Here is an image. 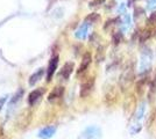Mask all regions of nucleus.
<instances>
[{"instance_id":"f3484780","label":"nucleus","mask_w":156,"mask_h":139,"mask_svg":"<svg viewBox=\"0 0 156 139\" xmlns=\"http://www.w3.org/2000/svg\"><path fill=\"white\" fill-rule=\"evenodd\" d=\"M149 36H150V31H149V30H144V31L141 34V38H140V42H141V43H143L144 41L149 38Z\"/></svg>"},{"instance_id":"423d86ee","label":"nucleus","mask_w":156,"mask_h":139,"mask_svg":"<svg viewBox=\"0 0 156 139\" xmlns=\"http://www.w3.org/2000/svg\"><path fill=\"white\" fill-rule=\"evenodd\" d=\"M64 94V87L62 86H57L52 89L51 92L49 93L48 95V101L49 102H55L56 100H59Z\"/></svg>"},{"instance_id":"4468645a","label":"nucleus","mask_w":156,"mask_h":139,"mask_svg":"<svg viewBox=\"0 0 156 139\" xmlns=\"http://www.w3.org/2000/svg\"><path fill=\"white\" fill-rule=\"evenodd\" d=\"M22 95H23V91H22V89H20L19 92L16 93V94L13 96V99H12V101H11V106H14V104H15V103L21 99V96H22Z\"/></svg>"},{"instance_id":"9b49d317","label":"nucleus","mask_w":156,"mask_h":139,"mask_svg":"<svg viewBox=\"0 0 156 139\" xmlns=\"http://www.w3.org/2000/svg\"><path fill=\"white\" fill-rule=\"evenodd\" d=\"M89 26H90V25H89L87 22H85L84 25H82V26L79 27V29L76 31V37H77V38H79V40H84L85 37L87 36Z\"/></svg>"},{"instance_id":"f03ea898","label":"nucleus","mask_w":156,"mask_h":139,"mask_svg":"<svg viewBox=\"0 0 156 139\" xmlns=\"http://www.w3.org/2000/svg\"><path fill=\"white\" fill-rule=\"evenodd\" d=\"M44 92H46L44 88H39V89H34L33 92L29 93V95H28V104L29 106H35L41 100V98L43 96Z\"/></svg>"},{"instance_id":"f257e3e1","label":"nucleus","mask_w":156,"mask_h":139,"mask_svg":"<svg viewBox=\"0 0 156 139\" xmlns=\"http://www.w3.org/2000/svg\"><path fill=\"white\" fill-rule=\"evenodd\" d=\"M134 78H135L134 65L130 64V65H128V66L125 68V71L122 72L121 77H120V80H119L120 88H121L122 91H126V89L130 86V84L134 81Z\"/></svg>"},{"instance_id":"b1692460","label":"nucleus","mask_w":156,"mask_h":139,"mask_svg":"<svg viewBox=\"0 0 156 139\" xmlns=\"http://www.w3.org/2000/svg\"><path fill=\"white\" fill-rule=\"evenodd\" d=\"M125 11V4H121V6L119 8V12H124Z\"/></svg>"},{"instance_id":"ddd939ff","label":"nucleus","mask_w":156,"mask_h":139,"mask_svg":"<svg viewBox=\"0 0 156 139\" xmlns=\"http://www.w3.org/2000/svg\"><path fill=\"white\" fill-rule=\"evenodd\" d=\"M121 41H122V33L121 31H117V33L113 34V36H112L113 44H119Z\"/></svg>"},{"instance_id":"6ab92c4d","label":"nucleus","mask_w":156,"mask_h":139,"mask_svg":"<svg viewBox=\"0 0 156 139\" xmlns=\"http://www.w3.org/2000/svg\"><path fill=\"white\" fill-rule=\"evenodd\" d=\"M124 25H125V28L126 29H128L130 26V16L128 15V14H126L124 18Z\"/></svg>"},{"instance_id":"20e7f679","label":"nucleus","mask_w":156,"mask_h":139,"mask_svg":"<svg viewBox=\"0 0 156 139\" xmlns=\"http://www.w3.org/2000/svg\"><path fill=\"white\" fill-rule=\"evenodd\" d=\"M93 87H94V79L90 78V79L86 80L84 84L82 85V87H80V93H79L80 98H86L87 95H90V93L92 92Z\"/></svg>"},{"instance_id":"0eeeda50","label":"nucleus","mask_w":156,"mask_h":139,"mask_svg":"<svg viewBox=\"0 0 156 139\" xmlns=\"http://www.w3.org/2000/svg\"><path fill=\"white\" fill-rule=\"evenodd\" d=\"M73 68H75V64H73L72 61H68V63H65L64 65H63L62 70H61V72H59V75H61L64 80H68L69 78H70V75H71Z\"/></svg>"},{"instance_id":"6e6552de","label":"nucleus","mask_w":156,"mask_h":139,"mask_svg":"<svg viewBox=\"0 0 156 139\" xmlns=\"http://www.w3.org/2000/svg\"><path fill=\"white\" fill-rule=\"evenodd\" d=\"M91 60H92L91 53L86 52L84 56H83V58H82V63H80V65H79V68H78L77 74H82V73H84L85 71L87 70V67L90 66Z\"/></svg>"},{"instance_id":"5701e85b","label":"nucleus","mask_w":156,"mask_h":139,"mask_svg":"<svg viewBox=\"0 0 156 139\" xmlns=\"http://www.w3.org/2000/svg\"><path fill=\"white\" fill-rule=\"evenodd\" d=\"M139 0H128V2H127V6H133V4L134 2H136Z\"/></svg>"},{"instance_id":"1a4fd4ad","label":"nucleus","mask_w":156,"mask_h":139,"mask_svg":"<svg viewBox=\"0 0 156 139\" xmlns=\"http://www.w3.org/2000/svg\"><path fill=\"white\" fill-rule=\"evenodd\" d=\"M56 130H57L56 126H47V127H43V129L39 132L37 137H39V138H42V139L51 138L52 136L55 134V132H56Z\"/></svg>"},{"instance_id":"7ed1b4c3","label":"nucleus","mask_w":156,"mask_h":139,"mask_svg":"<svg viewBox=\"0 0 156 139\" xmlns=\"http://www.w3.org/2000/svg\"><path fill=\"white\" fill-rule=\"evenodd\" d=\"M58 56H54L50 61H49V64H48V68H47V81L49 82L50 80H51L52 75L55 74L56 72V70H57V65H58Z\"/></svg>"},{"instance_id":"a211bd4d","label":"nucleus","mask_w":156,"mask_h":139,"mask_svg":"<svg viewBox=\"0 0 156 139\" xmlns=\"http://www.w3.org/2000/svg\"><path fill=\"white\" fill-rule=\"evenodd\" d=\"M105 2V0H93L90 2V7H99Z\"/></svg>"},{"instance_id":"4be33fe9","label":"nucleus","mask_w":156,"mask_h":139,"mask_svg":"<svg viewBox=\"0 0 156 139\" xmlns=\"http://www.w3.org/2000/svg\"><path fill=\"white\" fill-rule=\"evenodd\" d=\"M7 101V96L5 98H0V111H1V109H2V107L5 104V102Z\"/></svg>"},{"instance_id":"aec40b11","label":"nucleus","mask_w":156,"mask_h":139,"mask_svg":"<svg viewBox=\"0 0 156 139\" xmlns=\"http://www.w3.org/2000/svg\"><path fill=\"white\" fill-rule=\"evenodd\" d=\"M148 23H149V25L156 23V12H153V13L150 14V16L148 18Z\"/></svg>"},{"instance_id":"dca6fc26","label":"nucleus","mask_w":156,"mask_h":139,"mask_svg":"<svg viewBox=\"0 0 156 139\" xmlns=\"http://www.w3.org/2000/svg\"><path fill=\"white\" fill-rule=\"evenodd\" d=\"M148 11H153L156 8V0H148L147 2V7H146Z\"/></svg>"},{"instance_id":"9d476101","label":"nucleus","mask_w":156,"mask_h":139,"mask_svg":"<svg viewBox=\"0 0 156 139\" xmlns=\"http://www.w3.org/2000/svg\"><path fill=\"white\" fill-rule=\"evenodd\" d=\"M43 74H44V68H39L36 72L30 75V78H29V86H34V85H36V82H39L40 79L43 77Z\"/></svg>"},{"instance_id":"412c9836","label":"nucleus","mask_w":156,"mask_h":139,"mask_svg":"<svg viewBox=\"0 0 156 139\" xmlns=\"http://www.w3.org/2000/svg\"><path fill=\"white\" fill-rule=\"evenodd\" d=\"M143 13H144V9H143V8H141V7H136V8H135V18L141 16Z\"/></svg>"},{"instance_id":"f8f14e48","label":"nucleus","mask_w":156,"mask_h":139,"mask_svg":"<svg viewBox=\"0 0 156 139\" xmlns=\"http://www.w3.org/2000/svg\"><path fill=\"white\" fill-rule=\"evenodd\" d=\"M100 19V16H99V14L97 13H91L90 15H87L86 18H85V22H87L89 25H92V23H96L98 20Z\"/></svg>"},{"instance_id":"39448f33","label":"nucleus","mask_w":156,"mask_h":139,"mask_svg":"<svg viewBox=\"0 0 156 139\" xmlns=\"http://www.w3.org/2000/svg\"><path fill=\"white\" fill-rule=\"evenodd\" d=\"M100 134H101V131L97 126L87 127L84 131V133H83L85 139H99L100 138Z\"/></svg>"},{"instance_id":"2eb2a0df","label":"nucleus","mask_w":156,"mask_h":139,"mask_svg":"<svg viewBox=\"0 0 156 139\" xmlns=\"http://www.w3.org/2000/svg\"><path fill=\"white\" fill-rule=\"evenodd\" d=\"M143 115H144V104H140V107H139V109H137L136 111V119H142Z\"/></svg>"}]
</instances>
